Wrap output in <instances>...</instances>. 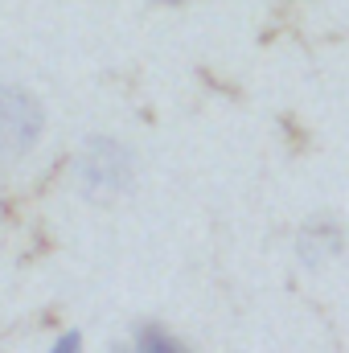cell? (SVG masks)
Wrapping results in <instances>:
<instances>
[{"instance_id":"5b68a950","label":"cell","mask_w":349,"mask_h":353,"mask_svg":"<svg viewBox=\"0 0 349 353\" xmlns=\"http://www.w3.org/2000/svg\"><path fill=\"white\" fill-rule=\"evenodd\" d=\"M50 353H83V337H79V333H66V337L54 341V350Z\"/></svg>"},{"instance_id":"52a82bcc","label":"cell","mask_w":349,"mask_h":353,"mask_svg":"<svg viewBox=\"0 0 349 353\" xmlns=\"http://www.w3.org/2000/svg\"><path fill=\"white\" fill-rule=\"evenodd\" d=\"M115 353H119V350H115Z\"/></svg>"},{"instance_id":"6da1fadb","label":"cell","mask_w":349,"mask_h":353,"mask_svg":"<svg viewBox=\"0 0 349 353\" xmlns=\"http://www.w3.org/2000/svg\"><path fill=\"white\" fill-rule=\"evenodd\" d=\"M132 176H136L132 152H128L119 140H107V136L87 140V148L79 152V165H74L79 193L90 197V201H111V197L128 193Z\"/></svg>"},{"instance_id":"277c9868","label":"cell","mask_w":349,"mask_h":353,"mask_svg":"<svg viewBox=\"0 0 349 353\" xmlns=\"http://www.w3.org/2000/svg\"><path fill=\"white\" fill-rule=\"evenodd\" d=\"M136 353H189L177 337H169L165 329H157V325H144L140 329V337H136Z\"/></svg>"},{"instance_id":"3957f363","label":"cell","mask_w":349,"mask_h":353,"mask_svg":"<svg viewBox=\"0 0 349 353\" xmlns=\"http://www.w3.org/2000/svg\"><path fill=\"white\" fill-rule=\"evenodd\" d=\"M300 259L308 267H321L329 263L337 251H341V226L337 222H329V218H317V222H308L304 230H300Z\"/></svg>"},{"instance_id":"7a4b0ae2","label":"cell","mask_w":349,"mask_h":353,"mask_svg":"<svg viewBox=\"0 0 349 353\" xmlns=\"http://www.w3.org/2000/svg\"><path fill=\"white\" fill-rule=\"evenodd\" d=\"M41 136V107L33 94L0 87V161L25 157Z\"/></svg>"},{"instance_id":"8992f818","label":"cell","mask_w":349,"mask_h":353,"mask_svg":"<svg viewBox=\"0 0 349 353\" xmlns=\"http://www.w3.org/2000/svg\"><path fill=\"white\" fill-rule=\"evenodd\" d=\"M161 4H185V0H161Z\"/></svg>"}]
</instances>
